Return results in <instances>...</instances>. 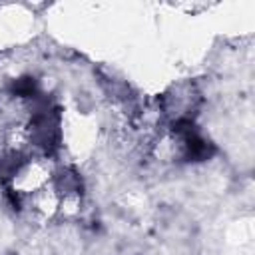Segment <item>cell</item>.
I'll list each match as a JSON object with an SVG mask.
<instances>
[{
	"instance_id": "cell-1",
	"label": "cell",
	"mask_w": 255,
	"mask_h": 255,
	"mask_svg": "<svg viewBox=\"0 0 255 255\" xmlns=\"http://www.w3.org/2000/svg\"><path fill=\"white\" fill-rule=\"evenodd\" d=\"M14 90H16V94H20V96H30V94L34 92V82H32V80H20V82L14 86Z\"/></svg>"
}]
</instances>
